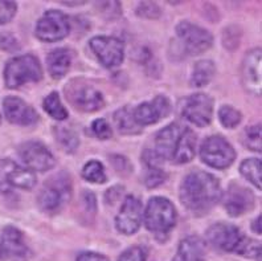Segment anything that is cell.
Returning <instances> with one entry per match:
<instances>
[{
  "mask_svg": "<svg viewBox=\"0 0 262 261\" xmlns=\"http://www.w3.org/2000/svg\"><path fill=\"white\" fill-rule=\"evenodd\" d=\"M195 147L196 135L191 129H184L179 140H178V145H176L172 162L178 163V165L191 162L193 159V156H195Z\"/></svg>",
  "mask_w": 262,
  "mask_h": 261,
  "instance_id": "23",
  "label": "cell"
},
{
  "mask_svg": "<svg viewBox=\"0 0 262 261\" xmlns=\"http://www.w3.org/2000/svg\"><path fill=\"white\" fill-rule=\"evenodd\" d=\"M182 114L191 124L205 128L213 117V99L204 93L192 94L183 102Z\"/></svg>",
  "mask_w": 262,
  "mask_h": 261,
  "instance_id": "12",
  "label": "cell"
},
{
  "mask_svg": "<svg viewBox=\"0 0 262 261\" xmlns=\"http://www.w3.org/2000/svg\"><path fill=\"white\" fill-rule=\"evenodd\" d=\"M69 19L65 13L57 10L47 11L36 26V36L45 43L60 42L69 35Z\"/></svg>",
  "mask_w": 262,
  "mask_h": 261,
  "instance_id": "9",
  "label": "cell"
},
{
  "mask_svg": "<svg viewBox=\"0 0 262 261\" xmlns=\"http://www.w3.org/2000/svg\"><path fill=\"white\" fill-rule=\"evenodd\" d=\"M142 223V203L138 197L128 195L115 217V227L123 235H134Z\"/></svg>",
  "mask_w": 262,
  "mask_h": 261,
  "instance_id": "16",
  "label": "cell"
},
{
  "mask_svg": "<svg viewBox=\"0 0 262 261\" xmlns=\"http://www.w3.org/2000/svg\"><path fill=\"white\" fill-rule=\"evenodd\" d=\"M31 256L24 236L15 227H6L0 237V258L8 261H26Z\"/></svg>",
  "mask_w": 262,
  "mask_h": 261,
  "instance_id": "14",
  "label": "cell"
},
{
  "mask_svg": "<svg viewBox=\"0 0 262 261\" xmlns=\"http://www.w3.org/2000/svg\"><path fill=\"white\" fill-rule=\"evenodd\" d=\"M261 48L246 53L243 63V83L246 90L254 96H261Z\"/></svg>",
  "mask_w": 262,
  "mask_h": 261,
  "instance_id": "20",
  "label": "cell"
},
{
  "mask_svg": "<svg viewBox=\"0 0 262 261\" xmlns=\"http://www.w3.org/2000/svg\"><path fill=\"white\" fill-rule=\"evenodd\" d=\"M90 48L99 63L107 69H113L122 64L125 57V45L117 37L97 36L90 40Z\"/></svg>",
  "mask_w": 262,
  "mask_h": 261,
  "instance_id": "11",
  "label": "cell"
},
{
  "mask_svg": "<svg viewBox=\"0 0 262 261\" xmlns=\"http://www.w3.org/2000/svg\"><path fill=\"white\" fill-rule=\"evenodd\" d=\"M166 178H167L166 172L162 171V170L158 169V167H151L147 176H146V180L144 182H146V186H147V187L154 188L160 186L162 183H164Z\"/></svg>",
  "mask_w": 262,
  "mask_h": 261,
  "instance_id": "36",
  "label": "cell"
},
{
  "mask_svg": "<svg viewBox=\"0 0 262 261\" xmlns=\"http://www.w3.org/2000/svg\"><path fill=\"white\" fill-rule=\"evenodd\" d=\"M214 73H216V67L211 60L198 61L193 67V72H192L191 85L196 86V88L208 85L213 78Z\"/></svg>",
  "mask_w": 262,
  "mask_h": 261,
  "instance_id": "24",
  "label": "cell"
},
{
  "mask_svg": "<svg viewBox=\"0 0 262 261\" xmlns=\"http://www.w3.org/2000/svg\"><path fill=\"white\" fill-rule=\"evenodd\" d=\"M171 110V104L164 96H157L152 101L143 102L133 110V118L135 124L142 128L147 125L157 124L162 118L167 117Z\"/></svg>",
  "mask_w": 262,
  "mask_h": 261,
  "instance_id": "15",
  "label": "cell"
},
{
  "mask_svg": "<svg viewBox=\"0 0 262 261\" xmlns=\"http://www.w3.org/2000/svg\"><path fill=\"white\" fill-rule=\"evenodd\" d=\"M240 229L227 223H216L207 231V239L213 247L221 251L232 252L237 248L241 240Z\"/></svg>",
  "mask_w": 262,
  "mask_h": 261,
  "instance_id": "17",
  "label": "cell"
},
{
  "mask_svg": "<svg viewBox=\"0 0 262 261\" xmlns=\"http://www.w3.org/2000/svg\"><path fill=\"white\" fill-rule=\"evenodd\" d=\"M200 156L204 163L213 169H227L236 159V151L232 145L221 135H212L203 142Z\"/></svg>",
  "mask_w": 262,
  "mask_h": 261,
  "instance_id": "6",
  "label": "cell"
},
{
  "mask_svg": "<svg viewBox=\"0 0 262 261\" xmlns=\"http://www.w3.org/2000/svg\"><path fill=\"white\" fill-rule=\"evenodd\" d=\"M146 228L159 242H166L176 224V210L167 197H151L144 211Z\"/></svg>",
  "mask_w": 262,
  "mask_h": 261,
  "instance_id": "2",
  "label": "cell"
},
{
  "mask_svg": "<svg viewBox=\"0 0 262 261\" xmlns=\"http://www.w3.org/2000/svg\"><path fill=\"white\" fill-rule=\"evenodd\" d=\"M44 110L51 115L53 119L57 121H64L68 118V110L64 108L62 102H61L60 96L57 92H52L49 96H47L42 102Z\"/></svg>",
  "mask_w": 262,
  "mask_h": 261,
  "instance_id": "27",
  "label": "cell"
},
{
  "mask_svg": "<svg viewBox=\"0 0 262 261\" xmlns=\"http://www.w3.org/2000/svg\"><path fill=\"white\" fill-rule=\"evenodd\" d=\"M19 155L31 171H48L56 165L53 154L40 142H26L20 145Z\"/></svg>",
  "mask_w": 262,
  "mask_h": 261,
  "instance_id": "13",
  "label": "cell"
},
{
  "mask_svg": "<svg viewBox=\"0 0 262 261\" xmlns=\"http://www.w3.org/2000/svg\"><path fill=\"white\" fill-rule=\"evenodd\" d=\"M41 77V65L32 54L11 58L4 69V81L10 89H16L27 83H37Z\"/></svg>",
  "mask_w": 262,
  "mask_h": 261,
  "instance_id": "3",
  "label": "cell"
},
{
  "mask_svg": "<svg viewBox=\"0 0 262 261\" xmlns=\"http://www.w3.org/2000/svg\"><path fill=\"white\" fill-rule=\"evenodd\" d=\"M77 261H110L109 258L105 257L103 255H98V253H94V252H83L81 253Z\"/></svg>",
  "mask_w": 262,
  "mask_h": 261,
  "instance_id": "39",
  "label": "cell"
},
{
  "mask_svg": "<svg viewBox=\"0 0 262 261\" xmlns=\"http://www.w3.org/2000/svg\"><path fill=\"white\" fill-rule=\"evenodd\" d=\"M252 228L254 232L258 233V235H261V215H258V217H257V219L253 222Z\"/></svg>",
  "mask_w": 262,
  "mask_h": 261,
  "instance_id": "41",
  "label": "cell"
},
{
  "mask_svg": "<svg viewBox=\"0 0 262 261\" xmlns=\"http://www.w3.org/2000/svg\"><path fill=\"white\" fill-rule=\"evenodd\" d=\"M173 261H205V244L199 236H188L179 245Z\"/></svg>",
  "mask_w": 262,
  "mask_h": 261,
  "instance_id": "21",
  "label": "cell"
},
{
  "mask_svg": "<svg viewBox=\"0 0 262 261\" xmlns=\"http://www.w3.org/2000/svg\"><path fill=\"white\" fill-rule=\"evenodd\" d=\"M72 197V180L68 174L61 172L49 179L38 195V206L44 212L55 213L64 207Z\"/></svg>",
  "mask_w": 262,
  "mask_h": 261,
  "instance_id": "4",
  "label": "cell"
},
{
  "mask_svg": "<svg viewBox=\"0 0 262 261\" xmlns=\"http://www.w3.org/2000/svg\"><path fill=\"white\" fill-rule=\"evenodd\" d=\"M221 199L220 182L204 171L191 172L180 186V200L195 215H204Z\"/></svg>",
  "mask_w": 262,
  "mask_h": 261,
  "instance_id": "1",
  "label": "cell"
},
{
  "mask_svg": "<svg viewBox=\"0 0 262 261\" xmlns=\"http://www.w3.org/2000/svg\"><path fill=\"white\" fill-rule=\"evenodd\" d=\"M240 172L245 179L252 183L253 186H256L258 190L262 188V163L261 159L257 158H250V159H245L240 166Z\"/></svg>",
  "mask_w": 262,
  "mask_h": 261,
  "instance_id": "26",
  "label": "cell"
},
{
  "mask_svg": "<svg viewBox=\"0 0 262 261\" xmlns=\"http://www.w3.org/2000/svg\"><path fill=\"white\" fill-rule=\"evenodd\" d=\"M146 251L141 247H131V248L126 249L121 256H119L118 261H146Z\"/></svg>",
  "mask_w": 262,
  "mask_h": 261,
  "instance_id": "37",
  "label": "cell"
},
{
  "mask_svg": "<svg viewBox=\"0 0 262 261\" xmlns=\"http://www.w3.org/2000/svg\"><path fill=\"white\" fill-rule=\"evenodd\" d=\"M183 130L184 128H182L179 124H171L155 135L152 149L146 150L143 154L144 162L147 163L150 169L158 167V165L163 163L164 160L172 159Z\"/></svg>",
  "mask_w": 262,
  "mask_h": 261,
  "instance_id": "5",
  "label": "cell"
},
{
  "mask_svg": "<svg viewBox=\"0 0 262 261\" xmlns=\"http://www.w3.org/2000/svg\"><path fill=\"white\" fill-rule=\"evenodd\" d=\"M83 179H86L90 183H105L106 172L105 167L98 160H90L82 169Z\"/></svg>",
  "mask_w": 262,
  "mask_h": 261,
  "instance_id": "29",
  "label": "cell"
},
{
  "mask_svg": "<svg viewBox=\"0 0 262 261\" xmlns=\"http://www.w3.org/2000/svg\"><path fill=\"white\" fill-rule=\"evenodd\" d=\"M254 196L250 190L240 185H230L224 197V207L232 217L241 216L253 208Z\"/></svg>",
  "mask_w": 262,
  "mask_h": 261,
  "instance_id": "19",
  "label": "cell"
},
{
  "mask_svg": "<svg viewBox=\"0 0 262 261\" xmlns=\"http://www.w3.org/2000/svg\"><path fill=\"white\" fill-rule=\"evenodd\" d=\"M17 4L15 2H3L0 0V24H7L16 15Z\"/></svg>",
  "mask_w": 262,
  "mask_h": 261,
  "instance_id": "35",
  "label": "cell"
},
{
  "mask_svg": "<svg viewBox=\"0 0 262 261\" xmlns=\"http://www.w3.org/2000/svg\"><path fill=\"white\" fill-rule=\"evenodd\" d=\"M67 98L78 110L93 113L102 109L105 105L101 92L92 85L83 84L82 81L74 80L65 88Z\"/></svg>",
  "mask_w": 262,
  "mask_h": 261,
  "instance_id": "8",
  "label": "cell"
},
{
  "mask_svg": "<svg viewBox=\"0 0 262 261\" xmlns=\"http://www.w3.org/2000/svg\"><path fill=\"white\" fill-rule=\"evenodd\" d=\"M114 122L119 133L122 134H138L142 131V129L135 124L134 118H133V110H130L127 106L115 112Z\"/></svg>",
  "mask_w": 262,
  "mask_h": 261,
  "instance_id": "25",
  "label": "cell"
},
{
  "mask_svg": "<svg viewBox=\"0 0 262 261\" xmlns=\"http://www.w3.org/2000/svg\"><path fill=\"white\" fill-rule=\"evenodd\" d=\"M35 185V172L11 159H0V194L10 192L12 187L31 190Z\"/></svg>",
  "mask_w": 262,
  "mask_h": 261,
  "instance_id": "7",
  "label": "cell"
},
{
  "mask_svg": "<svg viewBox=\"0 0 262 261\" xmlns=\"http://www.w3.org/2000/svg\"><path fill=\"white\" fill-rule=\"evenodd\" d=\"M92 131L96 135L98 139H109L112 137V128H110L109 122L103 119V118H99L92 124Z\"/></svg>",
  "mask_w": 262,
  "mask_h": 261,
  "instance_id": "34",
  "label": "cell"
},
{
  "mask_svg": "<svg viewBox=\"0 0 262 261\" xmlns=\"http://www.w3.org/2000/svg\"><path fill=\"white\" fill-rule=\"evenodd\" d=\"M0 48L6 52H16L20 49L17 38L10 32L0 33Z\"/></svg>",
  "mask_w": 262,
  "mask_h": 261,
  "instance_id": "38",
  "label": "cell"
},
{
  "mask_svg": "<svg viewBox=\"0 0 262 261\" xmlns=\"http://www.w3.org/2000/svg\"><path fill=\"white\" fill-rule=\"evenodd\" d=\"M234 252H237L238 255L244 256V257H259V255H261V244L256 240L248 239V237L243 236Z\"/></svg>",
  "mask_w": 262,
  "mask_h": 261,
  "instance_id": "30",
  "label": "cell"
},
{
  "mask_svg": "<svg viewBox=\"0 0 262 261\" xmlns=\"http://www.w3.org/2000/svg\"><path fill=\"white\" fill-rule=\"evenodd\" d=\"M243 140L248 149L253 151H261V125H254L245 129L243 134Z\"/></svg>",
  "mask_w": 262,
  "mask_h": 261,
  "instance_id": "32",
  "label": "cell"
},
{
  "mask_svg": "<svg viewBox=\"0 0 262 261\" xmlns=\"http://www.w3.org/2000/svg\"><path fill=\"white\" fill-rule=\"evenodd\" d=\"M160 8L155 3L151 2H142L138 4L137 15L138 16L146 17V19H157L160 16Z\"/></svg>",
  "mask_w": 262,
  "mask_h": 261,
  "instance_id": "33",
  "label": "cell"
},
{
  "mask_svg": "<svg viewBox=\"0 0 262 261\" xmlns=\"http://www.w3.org/2000/svg\"><path fill=\"white\" fill-rule=\"evenodd\" d=\"M219 119L223 124V126L228 129H233L240 124L241 119H243V115L237 109L227 105L220 108V110H219Z\"/></svg>",
  "mask_w": 262,
  "mask_h": 261,
  "instance_id": "31",
  "label": "cell"
},
{
  "mask_svg": "<svg viewBox=\"0 0 262 261\" xmlns=\"http://www.w3.org/2000/svg\"><path fill=\"white\" fill-rule=\"evenodd\" d=\"M122 190H123V187H119V186L107 190V192H106V202H107V203H114V202L117 200V197L121 195Z\"/></svg>",
  "mask_w": 262,
  "mask_h": 261,
  "instance_id": "40",
  "label": "cell"
},
{
  "mask_svg": "<svg viewBox=\"0 0 262 261\" xmlns=\"http://www.w3.org/2000/svg\"><path fill=\"white\" fill-rule=\"evenodd\" d=\"M53 131H55L56 140L60 144L64 151L69 154L76 151L78 145H80V139H78L77 134L72 129H68L65 126H58V128H55Z\"/></svg>",
  "mask_w": 262,
  "mask_h": 261,
  "instance_id": "28",
  "label": "cell"
},
{
  "mask_svg": "<svg viewBox=\"0 0 262 261\" xmlns=\"http://www.w3.org/2000/svg\"><path fill=\"white\" fill-rule=\"evenodd\" d=\"M72 53L65 48H57L52 51L47 57V65H48L49 74L56 80H60L68 70L71 69Z\"/></svg>",
  "mask_w": 262,
  "mask_h": 261,
  "instance_id": "22",
  "label": "cell"
},
{
  "mask_svg": "<svg viewBox=\"0 0 262 261\" xmlns=\"http://www.w3.org/2000/svg\"><path fill=\"white\" fill-rule=\"evenodd\" d=\"M4 115L11 124L28 126L38 121V114L32 106L19 97H7L3 101Z\"/></svg>",
  "mask_w": 262,
  "mask_h": 261,
  "instance_id": "18",
  "label": "cell"
},
{
  "mask_svg": "<svg viewBox=\"0 0 262 261\" xmlns=\"http://www.w3.org/2000/svg\"><path fill=\"white\" fill-rule=\"evenodd\" d=\"M176 35L182 42L183 48L191 56L202 54L212 47L213 37L207 29L189 22H182L176 27Z\"/></svg>",
  "mask_w": 262,
  "mask_h": 261,
  "instance_id": "10",
  "label": "cell"
}]
</instances>
